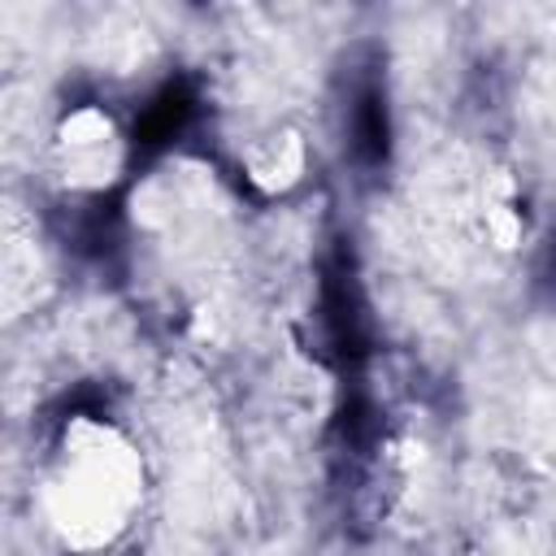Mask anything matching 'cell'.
Masks as SVG:
<instances>
[{"label":"cell","mask_w":556,"mask_h":556,"mask_svg":"<svg viewBox=\"0 0 556 556\" xmlns=\"http://www.w3.org/2000/svg\"><path fill=\"white\" fill-rule=\"evenodd\" d=\"M143 452L104 417H70L39 473V517L70 552L113 547L143 508Z\"/></svg>","instance_id":"cell-1"},{"label":"cell","mask_w":556,"mask_h":556,"mask_svg":"<svg viewBox=\"0 0 556 556\" xmlns=\"http://www.w3.org/2000/svg\"><path fill=\"white\" fill-rule=\"evenodd\" d=\"M130 143L104 104H74L52 130V174L74 195H104L122 182Z\"/></svg>","instance_id":"cell-2"},{"label":"cell","mask_w":556,"mask_h":556,"mask_svg":"<svg viewBox=\"0 0 556 556\" xmlns=\"http://www.w3.org/2000/svg\"><path fill=\"white\" fill-rule=\"evenodd\" d=\"M243 178L261 191V195H287L291 187H300L304 169H308V143L300 130L291 126H274L265 135H256L243 156H239Z\"/></svg>","instance_id":"cell-3"}]
</instances>
